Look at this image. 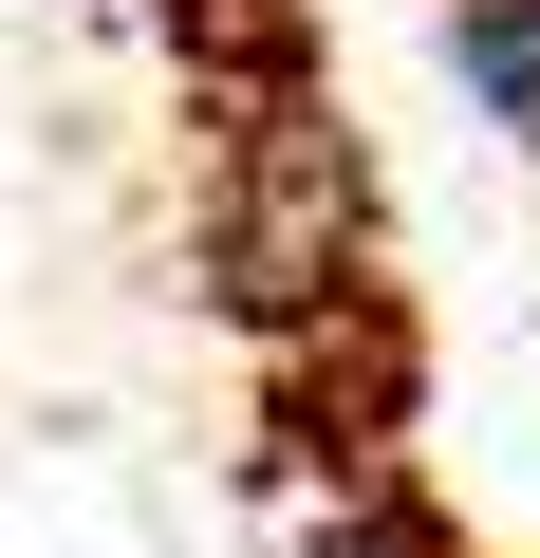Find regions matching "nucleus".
I'll list each match as a JSON object with an SVG mask.
<instances>
[{"label":"nucleus","mask_w":540,"mask_h":558,"mask_svg":"<svg viewBox=\"0 0 540 558\" xmlns=\"http://www.w3.org/2000/svg\"><path fill=\"white\" fill-rule=\"evenodd\" d=\"M429 57H447V94H466L503 149H540V0H447Z\"/></svg>","instance_id":"nucleus-1"},{"label":"nucleus","mask_w":540,"mask_h":558,"mask_svg":"<svg viewBox=\"0 0 540 558\" xmlns=\"http://www.w3.org/2000/svg\"><path fill=\"white\" fill-rule=\"evenodd\" d=\"M521 168H540V149H521Z\"/></svg>","instance_id":"nucleus-2"}]
</instances>
